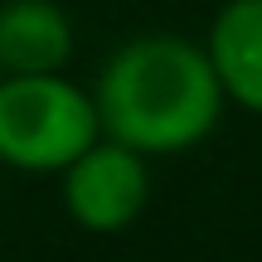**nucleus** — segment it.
Listing matches in <instances>:
<instances>
[{
  "instance_id": "f257e3e1",
  "label": "nucleus",
  "mask_w": 262,
  "mask_h": 262,
  "mask_svg": "<svg viewBox=\"0 0 262 262\" xmlns=\"http://www.w3.org/2000/svg\"><path fill=\"white\" fill-rule=\"evenodd\" d=\"M224 88L199 44L180 34L126 39L97 78V122L102 136L122 141L141 156L189 150L219 126Z\"/></svg>"
},
{
  "instance_id": "f03ea898",
  "label": "nucleus",
  "mask_w": 262,
  "mask_h": 262,
  "mask_svg": "<svg viewBox=\"0 0 262 262\" xmlns=\"http://www.w3.org/2000/svg\"><path fill=\"white\" fill-rule=\"evenodd\" d=\"M102 136L97 107L58 73H10L0 83V160L49 175Z\"/></svg>"
},
{
  "instance_id": "7ed1b4c3",
  "label": "nucleus",
  "mask_w": 262,
  "mask_h": 262,
  "mask_svg": "<svg viewBox=\"0 0 262 262\" xmlns=\"http://www.w3.org/2000/svg\"><path fill=\"white\" fill-rule=\"evenodd\" d=\"M150 199V170L141 150L97 136L78 160L63 165V209L88 233H122Z\"/></svg>"
},
{
  "instance_id": "20e7f679",
  "label": "nucleus",
  "mask_w": 262,
  "mask_h": 262,
  "mask_svg": "<svg viewBox=\"0 0 262 262\" xmlns=\"http://www.w3.org/2000/svg\"><path fill=\"white\" fill-rule=\"evenodd\" d=\"M228 102L262 117V0H228L204 44Z\"/></svg>"
},
{
  "instance_id": "39448f33",
  "label": "nucleus",
  "mask_w": 262,
  "mask_h": 262,
  "mask_svg": "<svg viewBox=\"0 0 262 262\" xmlns=\"http://www.w3.org/2000/svg\"><path fill=\"white\" fill-rule=\"evenodd\" d=\"M73 58V19L54 0L0 5V68L5 73H63Z\"/></svg>"
}]
</instances>
